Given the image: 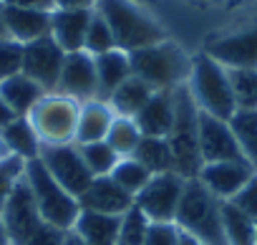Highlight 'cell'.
I'll return each mask as SVG.
<instances>
[{
    "label": "cell",
    "instance_id": "obj_1",
    "mask_svg": "<svg viewBox=\"0 0 257 245\" xmlns=\"http://www.w3.org/2000/svg\"><path fill=\"white\" fill-rule=\"evenodd\" d=\"M174 225L202 245H229L222 225V200H217L197 177L187 180Z\"/></svg>",
    "mask_w": 257,
    "mask_h": 245
},
{
    "label": "cell",
    "instance_id": "obj_2",
    "mask_svg": "<svg viewBox=\"0 0 257 245\" xmlns=\"http://www.w3.org/2000/svg\"><path fill=\"white\" fill-rule=\"evenodd\" d=\"M93 11H98L108 23L118 51L134 53L139 48L167 41L164 28L152 16H147L134 0H98Z\"/></svg>",
    "mask_w": 257,
    "mask_h": 245
},
{
    "label": "cell",
    "instance_id": "obj_3",
    "mask_svg": "<svg viewBox=\"0 0 257 245\" xmlns=\"http://www.w3.org/2000/svg\"><path fill=\"white\" fill-rule=\"evenodd\" d=\"M174 157V172L184 180H194L202 170L199 154V109L187 84L174 89V124L167 137Z\"/></svg>",
    "mask_w": 257,
    "mask_h": 245
},
{
    "label": "cell",
    "instance_id": "obj_4",
    "mask_svg": "<svg viewBox=\"0 0 257 245\" xmlns=\"http://www.w3.org/2000/svg\"><path fill=\"white\" fill-rule=\"evenodd\" d=\"M128 61H132V76L142 78L154 91H172L187 84L192 71V58L169 41L128 53Z\"/></svg>",
    "mask_w": 257,
    "mask_h": 245
},
{
    "label": "cell",
    "instance_id": "obj_5",
    "mask_svg": "<svg viewBox=\"0 0 257 245\" xmlns=\"http://www.w3.org/2000/svg\"><path fill=\"white\" fill-rule=\"evenodd\" d=\"M187 86L192 91V99L199 111L229 121V116L237 111L232 86H229V73L222 63L209 58L207 53H199L192 58V71L187 78Z\"/></svg>",
    "mask_w": 257,
    "mask_h": 245
},
{
    "label": "cell",
    "instance_id": "obj_6",
    "mask_svg": "<svg viewBox=\"0 0 257 245\" xmlns=\"http://www.w3.org/2000/svg\"><path fill=\"white\" fill-rule=\"evenodd\" d=\"M26 180L33 190V197H36V205L41 210L43 222L61 227L66 232L73 230L76 217L81 212V202L66 187H61L56 182V177L46 170V165L41 159L26 162Z\"/></svg>",
    "mask_w": 257,
    "mask_h": 245
},
{
    "label": "cell",
    "instance_id": "obj_7",
    "mask_svg": "<svg viewBox=\"0 0 257 245\" xmlns=\"http://www.w3.org/2000/svg\"><path fill=\"white\" fill-rule=\"evenodd\" d=\"M78 101L61 94H46L28 114V121L33 124L41 144H73L78 129Z\"/></svg>",
    "mask_w": 257,
    "mask_h": 245
},
{
    "label": "cell",
    "instance_id": "obj_8",
    "mask_svg": "<svg viewBox=\"0 0 257 245\" xmlns=\"http://www.w3.org/2000/svg\"><path fill=\"white\" fill-rule=\"evenodd\" d=\"M187 180L177 172L154 175L149 185L134 197V205L152 220V222H174Z\"/></svg>",
    "mask_w": 257,
    "mask_h": 245
},
{
    "label": "cell",
    "instance_id": "obj_9",
    "mask_svg": "<svg viewBox=\"0 0 257 245\" xmlns=\"http://www.w3.org/2000/svg\"><path fill=\"white\" fill-rule=\"evenodd\" d=\"M38 159L56 177V182L61 187H66L76 200L93 182V175L88 172L78 144H41V157Z\"/></svg>",
    "mask_w": 257,
    "mask_h": 245
},
{
    "label": "cell",
    "instance_id": "obj_10",
    "mask_svg": "<svg viewBox=\"0 0 257 245\" xmlns=\"http://www.w3.org/2000/svg\"><path fill=\"white\" fill-rule=\"evenodd\" d=\"M0 220H3L13 245H26V240L43 225V217H41V210L36 205L33 190H31V185L26 180V172H23L21 182L16 185L13 195L8 197Z\"/></svg>",
    "mask_w": 257,
    "mask_h": 245
},
{
    "label": "cell",
    "instance_id": "obj_11",
    "mask_svg": "<svg viewBox=\"0 0 257 245\" xmlns=\"http://www.w3.org/2000/svg\"><path fill=\"white\" fill-rule=\"evenodd\" d=\"M63 48L51 38H38L33 43L23 46V68L21 73H26L28 78H33L46 94H56L58 86V76L63 68Z\"/></svg>",
    "mask_w": 257,
    "mask_h": 245
},
{
    "label": "cell",
    "instance_id": "obj_12",
    "mask_svg": "<svg viewBox=\"0 0 257 245\" xmlns=\"http://www.w3.org/2000/svg\"><path fill=\"white\" fill-rule=\"evenodd\" d=\"M56 94L68 96L78 104L101 99L98 96V76H96V58L86 51H76V53H66L63 58V68L58 76V86Z\"/></svg>",
    "mask_w": 257,
    "mask_h": 245
},
{
    "label": "cell",
    "instance_id": "obj_13",
    "mask_svg": "<svg viewBox=\"0 0 257 245\" xmlns=\"http://www.w3.org/2000/svg\"><path fill=\"white\" fill-rule=\"evenodd\" d=\"M199 154H202V165L242 159L229 121L199 111Z\"/></svg>",
    "mask_w": 257,
    "mask_h": 245
},
{
    "label": "cell",
    "instance_id": "obj_14",
    "mask_svg": "<svg viewBox=\"0 0 257 245\" xmlns=\"http://www.w3.org/2000/svg\"><path fill=\"white\" fill-rule=\"evenodd\" d=\"M257 172L244 159H227V162H209L202 165L197 180L217 197V200H232Z\"/></svg>",
    "mask_w": 257,
    "mask_h": 245
},
{
    "label": "cell",
    "instance_id": "obj_15",
    "mask_svg": "<svg viewBox=\"0 0 257 245\" xmlns=\"http://www.w3.org/2000/svg\"><path fill=\"white\" fill-rule=\"evenodd\" d=\"M204 53L224 68H257V23L207 43Z\"/></svg>",
    "mask_w": 257,
    "mask_h": 245
},
{
    "label": "cell",
    "instance_id": "obj_16",
    "mask_svg": "<svg viewBox=\"0 0 257 245\" xmlns=\"http://www.w3.org/2000/svg\"><path fill=\"white\" fill-rule=\"evenodd\" d=\"M91 16L93 11L86 8H56L51 13V38L63 48V53L83 51Z\"/></svg>",
    "mask_w": 257,
    "mask_h": 245
},
{
    "label": "cell",
    "instance_id": "obj_17",
    "mask_svg": "<svg viewBox=\"0 0 257 245\" xmlns=\"http://www.w3.org/2000/svg\"><path fill=\"white\" fill-rule=\"evenodd\" d=\"M81 210H93L103 215H123L134 207V197L121 190L111 177H93L88 190L78 197Z\"/></svg>",
    "mask_w": 257,
    "mask_h": 245
},
{
    "label": "cell",
    "instance_id": "obj_18",
    "mask_svg": "<svg viewBox=\"0 0 257 245\" xmlns=\"http://www.w3.org/2000/svg\"><path fill=\"white\" fill-rule=\"evenodd\" d=\"M3 21H6L8 38H13V41H18L23 46L51 36V13L48 11L3 6Z\"/></svg>",
    "mask_w": 257,
    "mask_h": 245
},
{
    "label": "cell",
    "instance_id": "obj_19",
    "mask_svg": "<svg viewBox=\"0 0 257 245\" xmlns=\"http://www.w3.org/2000/svg\"><path fill=\"white\" fill-rule=\"evenodd\" d=\"M134 121L144 137H169V129L174 124V89L154 91L144 109L134 116Z\"/></svg>",
    "mask_w": 257,
    "mask_h": 245
},
{
    "label": "cell",
    "instance_id": "obj_20",
    "mask_svg": "<svg viewBox=\"0 0 257 245\" xmlns=\"http://www.w3.org/2000/svg\"><path fill=\"white\" fill-rule=\"evenodd\" d=\"M121 215H103L93 210H81L73 225V232L86 245H118Z\"/></svg>",
    "mask_w": 257,
    "mask_h": 245
},
{
    "label": "cell",
    "instance_id": "obj_21",
    "mask_svg": "<svg viewBox=\"0 0 257 245\" xmlns=\"http://www.w3.org/2000/svg\"><path fill=\"white\" fill-rule=\"evenodd\" d=\"M113 109L108 106V101L93 99L81 104V114H78V129H76V142L73 144H91V142H101L106 139L111 124H113Z\"/></svg>",
    "mask_w": 257,
    "mask_h": 245
},
{
    "label": "cell",
    "instance_id": "obj_22",
    "mask_svg": "<svg viewBox=\"0 0 257 245\" xmlns=\"http://www.w3.org/2000/svg\"><path fill=\"white\" fill-rule=\"evenodd\" d=\"M0 96L13 109L16 116H28L33 111V106L46 96V91L26 73H16L6 81H0Z\"/></svg>",
    "mask_w": 257,
    "mask_h": 245
},
{
    "label": "cell",
    "instance_id": "obj_23",
    "mask_svg": "<svg viewBox=\"0 0 257 245\" xmlns=\"http://www.w3.org/2000/svg\"><path fill=\"white\" fill-rule=\"evenodd\" d=\"M0 139H3V144L11 154H16L26 162L41 157V139H38L33 124L28 121V116H16L8 127L0 129Z\"/></svg>",
    "mask_w": 257,
    "mask_h": 245
},
{
    "label": "cell",
    "instance_id": "obj_24",
    "mask_svg": "<svg viewBox=\"0 0 257 245\" xmlns=\"http://www.w3.org/2000/svg\"><path fill=\"white\" fill-rule=\"evenodd\" d=\"M96 58V76H98V96L108 99L128 76H132V61L126 51H106Z\"/></svg>",
    "mask_w": 257,
    "mask_h": 245
},
{
    "label": "cell",
    "instance_id": "obj_25",
    "mask_svg": "<svg viewBox=\"0 0 257 245\" xmlns=\"http://www.w3.org/2000/svg\"><path fill=\"white\" fill-rule=\"evenodd\" d=\"M152 94H154V89H152L149 84H144V81L137 78V76H128V78L108 96V106L113 109L116 116L134 119V116L144 109V104L152 99Z\"/></svg>",
    "mask_w": 257,
    "mask_h": 245
},
{
    "label": "cell",
    "instance_id": "obj_26",
    "mask_svg": "<svg viewBox=\"0 0 257 245\" xmlns=\"http://www.w3.org/2000/svg\"><path fill=\"white\" fill-rule=\"evenodd\" d=\"M229 127L242 152V159L257 172V111L237 109L229 116Z\"/></svg>",
    "mask_w": 257,
    "mask_h": 245
},
{
    "label": "cell",
    "instance_id": "obj_27",
    "mask_svg": "<svg viewBox=\"0 0 257 245\" xmlns=\"http://www.w3.org/2000/svg\"><path fill=\"white\" fill-rule=\"evenodd\" d=\"M137 162H142L152 175H164L174 172V157L167 137H142L137 152L132 154Z\"/></svg>",
    "mask_w": 257,
    "mask_h": 245
},
{
    "label": "cell",
    "instance_id": "obj_28",
    "mask_svg": "<svg viewBox=\"0 0 257 245\" xmlns=\"http://www.w3.org/2000/svg\"><path fill=\"white\" fill-rule=\"evenodd\" d=\"M222 225H224V235L229 245H254L257 222H252L229 200H222Z\"/></svg>",
    "mask_w": 257,
    "mask_h": 245
},
{
    "label": "cell",
    "instance_id": "obj_29",
    "mask_svg": "<svg viewBox=\"0 0 257 245\" xmlns=\"http://www.w3.org/2000/svg\"><path fill=\"white\" fill-rule=\"evenodd\" d=\"M142 129L137 127V121L134 119H126V116H116L113 119V124L106 134V142L108 147L123 159V157H132L142 142Z\"/></svg>",
    "mask_w": 257,
    "mask_h": 245
},
{
    "label": "cell",
    "instance_id": "obj_30",
    "mask_svg": "<svg viewBox=\"0 0 257 245\" xmlns=\"http://www.w3.org/2000/svg\"><path fill=\"white\" fill-rule=\"evenodd\" d=\"M121 190H126L132 197H137L147 185H149V180L154 177L142 162H137L134 157H123V159H118L116 162V167H113V172L108 175Z\"/></svg>",
    "mask_w": 257,
    "mask_h": 245
},
{
    "label": "cell",
    "instance_id": "obj_31",
    "mask_svg": "<svg viewBox=\"0 0 257 245\" xmlns=\"http://www.w3.org/2000/svg\"><path fill=\"white\" fill-rule=\"evenodd\" d=\"M237 109L257 111V68H227Z\"/></svg>",
    "mask_w": 257,
    "mask_h": 245
},
{
    "label": "cell",
    "instance_id": "obj_32",
    "mask_svg": "<svg viewBox=\"0 0 257 245\" xmlns=\"http://www.w3.org/2000/svg\"><path fill=\"white\" fill-rule=\"evenodd\" d=\"M78 149H81V157H83V162H86V167H88V172H91L93 177H108V175L113 172L116 162L121 159V157L108 147L106 139L91 142V144H78Z\"/></svg>",
    "mask_w": 257,
    "mask_h": 245
},
{
    "label": "cell",
    "instance_id": "obj_33",
    "mask_svg": "<svg viewBox=\"0 0 257 245\" xmlns=\"http://www.w3.org/2000/svg\"><path fill=\"white\" fill-rule=\"evenodd\" d=\"M152 220L134 205L128 212L121 215V227H118V245H144L149 235Z\"/></svg>",
    "mask_w": 257,
    "mask_h": 245
},
{
    "label": "cell",
    "instance_id": "obj_34",
    "mask_svg": "<svg viewBox=\"0 0 257 245\" xmlns=\"http://www.w3.org/2000/svg\"><path fill=\"white\" fill-rule=\"evenodd\" d=\"M113 48H116V41H113V33H111L108 23L103 21V16L98 11H93L91 23H88V31H86L83 51L91 53V56H101V53L113 51Z\"/></svg>",
    "mask_w": 257,
    "mask_h": 245
},
{
    "label": "cell",
    "instance_id": "obj_35",
    "mask_svg": "<svg viewBox=\"0 0 257 245\" xmlns=\"http://www.w3.org/2000/svg\"><path fill=\"white\" fill-rule=\"evenodd\" d=\"M23 172H26V159H21L16 154H8L0 162V215H3V207H6L8 197L13 195L16 185L21 182Z\"/></svg>",
    "mask_w": 257,
    "mask_h": 245
},
{
    "label": "cell",
    "instance_id": "obj_36",
    "mask_svg": "<svg viewBox=\"0 0 257 245\" xmlns=\"http://www.w3.org/2000/svg\"><path fill=\"white\" fill-rule=\"evenodd\" d=\"M23 68V43L13 38H0V81H6Z\"/></svg>",
    "mask_w": 257,
    "mask_h": 245
},
{
    "label": "cell",
    "instance_id": "obj_37",
    "mask_svg": "<svg viewBox=\"0 0 257 245\" xmlns=\"http://www.w3.org/2000/svg\"><path fill=\"white\" fill-rule=\"evenodd\" d=\"M229 202H232L237 210H242L252 222H257V175H254Z\"/></svg>",
    "mask_w": 257,
    "mask_h": 245
},
{
    "label": "cell",
    "instance_id": "obj_38",
    "mask_svg": "<svg viewBox=\"0 0 257 245\" xmlns=\"http://www.w3.org/2000/svg\"><path fill=\"white\" fill-rule=\"evenodd\" d=\"M144 245H179V227L174 222H152Z\"/></svg>",
    "mask_w": 257,
    "mask_h": 245
},
{
    "label": "cell",
    "instance_id": "obj_39",
    "mask_svg": "<svg viewBox=\"0 0 257 245\" xmlns=\"http://www.w3.org/2000/svg\"><path fill=\"white\" fill-rule=\"evenodd\" d=\"M66 235H68L66 230L43 222V225L26 240V245H66Z\"/></svg>",
    "mask_w": 257,
    "mask_h": 245
},
{
    "label": "cell",
    "instance_id": "obj_40",
    "mask_svg": "<svg viewBox=\"0 0 257 245\" xmlns=\"http://www.w3.org/2000/svg\"><path fill=\"white\" fill-rule=\"evenodd\" d=\"M3 6H18V8H33V11H56V0H0Z\"/></svg>",
    "mask_w": 257,
    "mask_h": 245
},
{
    "label": "cell",
    "instance_id": "obj_41",
    "mask_svg": "<svg viewBox=\"0 0 257 245\" xmlns=\"http://www.w3.org/2000/svg\"><path fill=\"white\" fill-rule=\"evenodd\" d=\"M98 0H56V8H86L93 11Z\"/></svg>",
    "mask_w": 257,
    "mask_h": 245
},
{
    "label": "cell",
    "instance_id": "obj_42",
    "mask_svg": "<svg viewBox=\"0 0 257 245\" xmlns=\"http://www.w3.org/2000/svg\"><path fill=\"white\" fill-rule=\"evenodd\" d=\"M16 119V114H13V109L3 101V96H0V129H3V127H8L11 124V121Z\"/></svg>",
    "mask_w": 257,
    "mask_h": 245
},
{
    "label": "cell",
    "instance_id": "obj_43",
    "mask_svg": "<svg viewBox=\"0 0 257 245\" xmlns=\"http://www.w3.org/2000/svg\"><path fill=\"white\" fill-rule=\"evenodd\" d=\"M179 245H202V242H197L192 235H187V232L179 230Z\"/></svg>",
    "mask_w": 257,
    "mask_h": 245
},
{
    "label": "cell",
    "instance_id": "obj_44",
    "mask_svg": "<svg viewBox=\"0 0 257 245\" xmlns=\"http://www.w3.org/2000/svg\"><path fill=\"white\" fill-rule=\"evenodd\" d=\"M0 245H13V242H11V235H8V230H6V225H3V220H0Z\"/></svg>",
    "mask_w": 257,
    "mask_h": 245
},
{
    "label": "cell",
    "instance_id": "obj_45",
    "mask_svg": "<svg viewBox=\"0 0 257 245\" xmlns=\"http://www.w3.org/2000/svg\"><path fill=\"white\" fill-rule=\"evenodd\" d=\"M66 245H86V242H83V240H81V237H78L73 230H68V235H66Z\"/></svg>",
    "mask_w": 257,
    "mask_h": 245
},
{
    "label": "cell",
    "instance_id": "obj_46",
    "mask_svg": "<svg viewBox=\"0 0 257 245\" xmlns=\"http://www.w3.org/2000/svg\"><path fill=\"white\" fill-rule=\"evenodd\" d=\"M0 38H8V31H6V21H3V3H0Z\"/></svg>",
    "mask_w": 257,
    "mask_h": 245
},
{
    "label": "cell",
    "instance_id": "obj_47",
    "mask_svg": "<svg viewBox=\"0 0 257 245\" xmlns=\"http://www.w3.org/2000/svg\"><path fill=\"white\" fill-rule=\"evenodd\" d=\"M8 154H11V152L6 149V144H3V139H0V162H3V159H6Z\"/></svg>",
    "mask_w": 257,
    "mask_h": 245
},
{
    "label": "cell",
    "instance_id": "obj_48",
    "mask_svg": "<svg viewBox=\"0 0 257 245\" xmlns=\"http://www.w3.org/2000/svg\"><path fill=\"white\" fill-rule=\"evenodd\" d=\"M134 3H152V0H134Z\"/></svg>",
    "mask_w": 257,
    "mask_h": 245
},
{
    "label": "cell",
    "instance_id": "obj_49",
    "mask_svg": "<svg viewBox=\"0 0 257 245\" xmlns=\"http://www.w3.org/2000/svg\"><path fill=\"white\" fill-rule=\"evenodd\" d=\"M254 245H257V227H254Z\"/></svg>",
    "mask_w": 257,
    "mask_h": 245
}]
</instances>
